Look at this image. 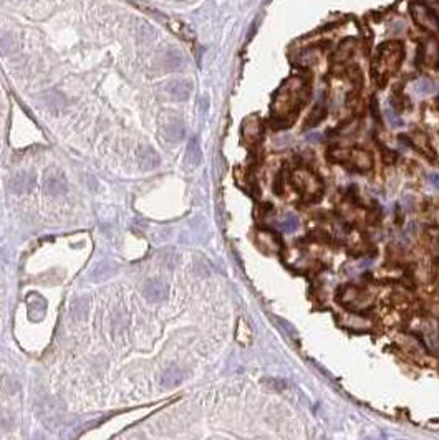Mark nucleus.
Returning a JSON list of instances; mask_svg holds the SVG:
<instances>
[{"label":"nucleus","instance_id":"nucleus-12","mask_svg":"<svg viewBox=\"0 0 439 440\" xmlns=\"http://www.w3.org/2000/svg\"><path fill=\"white\" fill-rule=\"evenodd\" d=\"M27 306H28V318L39 321L45 316V310H46V303L40 295L37 293H30L27 298Z\"/></svg>","mask_w":439,"mask_h":440},{"label":"nucleus","instance_id":"nucleus-2","mask_svg":"<svg viewBox=\"0 0 439 440\" xmlns=\"http://www.w3.org/2000/svg\"><path fill=\"white\" fill-rule=\"evenodd\" d=\"M404 50L399 41H386L376 51V58L373 61V77L383 86L385 81L399 68L403 61Z\"/></svg>","mask_w":439,"mask_h":440},{"label":"nucleus","instance_id":"nucleus-9","mask_svg":"<svg viewBox=\"0 0 439 440\" xmlns=\"http://www.w3.org/2000/svg\"><path fill=\"white\" fill-rule=\"evenodd\" d=\"M166 91L174 101H184L189 98L192 91V84L186 80H173L166 84Z\"/></svg>","mask_w":439,"mask_h":440},{"label":"nucleus","instance_id":"nucleus-28","mask_svg":"<svg viewBox=\"0 0 439 440\" xmlns=\"http://www.w3.org/2000/svg\"><path fill=\"white\" fill-rule=\"evenodd\" d=\"M370 108H371L373 120H375L376 122H378V124H381V122H383V120H381V113H380V105H378V99H376V98H371Z\"/></svg>","mask_w":439,"mask_h":440},{"label":"nucleus","instance_id":"nucleus-21","mask_svg":"<svg viewBox=\"0 0 439 440\" xmlns=\"http://www.w3.org/2000/svg\"><path fill=\"white\" fill-rule=\"evenodd\" d=\"M287 172H289V169H287V164H284V167H282L280 171L277 172L275 179H273L272 191H273V194H275V196H282V194H284V182H285Z\"/></svg>","mask_w":439,"mask_h":440},{"label":"nucleus","instance_id":"nucleus-20","mask_svg":"<svg viewBox=\"0 0 439 440\" xmlns=\"http://www.w3.org/2000/svg\"><path fill=\"white\" fill-rule=\"evenodd\" d=\"M186 159H187V162H189L191 167H196V165L201 162V149H199V144H197L196 138L191 141L189 146H187Z\"/></svg>","mask_w":439,"mask_h":440},{"label":"nucleus","instance_id":"nucleus-23","mask_svg":"<svg viewBox=\"0 0 439 440\" xmlns=\"http://www.w3.org/2000/svg\"><path fill=\"white\" fill-rule=\"evenodd\" d=\"M353 48H355V40H343V43L338 46L337 50V61H343L347 60L348 56L353 53Z\"/></svg>","mask_w":439,"mask_h":440},{"label":"nucleus","instance_id":"nucleus-31","mask_svg":"<svg viewBox=\"0 0 439 440\" xmlns=\"http://www.w3.org/2000/svg\"><path fill=\"white\" fill-rule=\"evenodd\" d=\"M428 182L431 184L434 189H439V172H429L428 174Z\"/></svg>","mask_w":439,"mask_h":440},{"label":"nucleus","instance_id":"nucleus-3","mask_svg":"<svg viewBox=\"0 0 439 440\" xmlns=\"http://www.w3.org/2000/svg\"><path fill=\"white\" fill-rule=\"evenodd\" d=\"M411 13L413 20L418 23L419 27L424 30H438L439 28V17L431 7H428L426 3L416 2L411 5Z\"/></svg>","mask_w":439,"mask_h":440},{"label":"nucleus","instance_id":"nucleus-13","mask_svg":"<svg viewBox=\"0 0 439 440\" xmlns=\"http://www.w3.org/2000/svg\"><path fill=\"white\" fill-rule=\"evenodd\" d=\"M327 106L323 105V103H317L313 108H311V111L308 113V116H307V120L304 122V129H311V127L318 126L320 122H322L325 118H327Z\"/></svg>","mask_w":439,"mask_h":440},{"label":"nucleus","instance_id":"nucleus-11","mask_svg":"<svg viewBox=\"0 0 439 440\" xmlns=\"http://www.w3.org/2000/svg\"><path fill=\"white\" fill-rule=\"evenodd\" d=\"M44 191L48 194V196L58 197L61 194L67 192V181H65L63 176H60V174H48L44 181Z\"/></svg>","mask_w":439,"mask_h":440},{"label":"nucleus","instance_id":"nucleus-17","mask_svg":"<svg viewBox=\"0 0 439 440\" xmlns=\"http://www.w3.org/2000/svg\"><path fill=\"white\" fill-rule=\"evenodd\" d=\"M89 310V303L87 298H77L72 303V315L75 320H85Z\"/></svg>","mask_w":439,"mask_h":440},{"label":"nucleus","instance_id":"nucleus-8","mask_svg":"<svg viewBox=\"0 0 439 440\" xmlns=\"http://www.w3.org/2000/svg\"><path fill=\"white\" fill-rule=\"evenodd\" d=\"M184 134H186V127H184V122L179 118L171 116L163 122V136L168 141L179 143L184 138Z\"/></svg>","mask_w":439,"mask_h":440},{"label":"nucleus","instance_id":"nucleus-29","mask_svg":"<svg viewBox=\"0 0 439 440\" xmlns=\"http://www.w3.org/2000/svg\"><path fill=\"white\" fill-rule=\"evenodd\" d=\"M385 115H386V120H388V122H390V126H391V127H399V126H403V120L396 116L393 110H386Z\"/></svg>","mask_w":439,"mask_h":440},{"label":"nucleus","instance_id":"nucleus-10","mask_svg":"<svg viewBox=\"0 0 439 440\" xmlns=\"http://www.w3.org/2000/svg\"><path fill=\"white\" fill-rule=\"evenodd\" d=\"M34 184H35V176L27 171L17 172L15 176L10 179V189H12V192H15V194L28 192L32 187H34Z\"/></svg>","mask_w":439,"mask_h":440},{"label":"nucleus","instance_id":"nucleus-16","mask_svg":"<svg viewBox=\"0 0 439 440\" xmlns=\"http://www.w3.org/2000/svg\"><path fill=\"white\" fill-rule=\"evenodd\" d=\"M366 209V220L368 224L371 225H380L381 222H383V209H381V205L378 204V202H373V204L370 207H365Z\"/></svg>","mask_w":439,"mask_h":440},{"label":"nucleus","instance_id":"nucleus-24","mask_svg":"<svg viewBox=\"0 0 439 440\" xmlns=\"http://www.w3.org/2000/svg\"><path fill=\"white\" fill-rule=\"evenodd\" d=\"M280 229L287 232V234H292V232H297L300 229V220L299 217L294 215V214H289L287 215V219L280 224Z\"/></svg>","mask_w":439,"mask_h":440},{"label":"nucleus","instance_id":"nucleus-5","mask_svg":"<svg viewBox=\"0 0 439 440\" xmlns=\"http://www.w3.org/2000/svg\"><path fill=\"white\" fill-rule=\"evenodd\" d=\"M242 138L245 141V144H250V146H256L261 143L263 138V126L259 118L252 116L245 120L242 126Z\"/></svg>","mask_w":439,"mask_h":440},{"label":"nucleus","instance_id":"nucleus-6","mask_svg":"<svg viewBox=\"0 0 439 440\" xmlns=\"http://www.w3.org/2000/svg\"><path fill=\"white\" fill-rule=\"evenodd\" d=\"M143 295L149 303H161L168 298L169 295V288L163 280H149L143 288Z\"/></svg>","mask_w":439,"mask_h":440},{"label":"nucleus","instance_id":"nucleus-26","mask_svg":"<svg viewBox=\"0 0 439 440\" xmlns=\"http://www.w3.org/2000/svg\"><path fill=\"white\" fill-rule=\"evenodd\" d=\"M424 58H426L428 63L431 65H436L438 60H439V48H438V43L434 40H429L428 45H426V55H424Z\"/></svg>","mask_w":439,"mask_h":440},{"label":"nucleus","instance_id":"nucleus-30","mask_svg":"<svg viewBox=\"0 0 439 440\" xmlns=\"http://www.w3.org/2000/svg\"><path fill=\"white\" fill-rule=\"evenodd\" d=\"M416 89L419 93H431L434 89V86H433V83L429 81V80H421V81L416 84Z\"/></svg>","mask_w":439,"mask_h":440},{"label":"nucleus","instance_id":"nucleus-15","mask_svg":"<svg viewBox=\"0 0 439 440\" xmlns=\"http://www.w3.org/2000/svg\"><path fill=\"white\" fill-rule=\"evenodd\" d=\"M351 156V149L347 148H340V146H333V148H328L327 151V160L332 164H347L350 160Z\"/></svg>","mask_w":439,"mask_h":440},{"label":"nucleus","instance_id":"nucleus-25","mask_svg":"<svg viewBox=\"0 0 439 440\" xmlns=\"http://www.w3.org/2000/svg\"><path fill=\"white\" fill-rule=\"evenodd\" d=\"M46 103H48V106L53 108V110H61V108L65 106V98L63 94L58 91H50L46 93Z\"/></svg>","mask_w":439,"mask_h":440},{"label":"nucleus","instance_id":"nucleus-19","mask_svg":"<svg viewBox=\"0 0 439 440\" xmlns=\"http://www.w3.org/2000/svg\"><path fill=\"white\" fill-rule=\"evenodd\" d=\"M375 143H376V146H378V151L381 153V158H383V162H385V164L393 165V164L396 162V160L399 159V154L396 153V151H393V149L386 148V146H385L383 143H380L376 136H375Z\"/></svg>","mask_w":439,"mask_h":440},{"label":"nucleus","instance_id":"nucleus-4","mask_svg":"<svg viewBox=\"0 0 439 440\" xmlns=\"http://www.w3.org/2000/svg\"><path fill=\"white\" fill-rule=\"evenodd\" d=\"M345 167L351 172H368L373 169V156L365 149H351L350 160L345 164Z\"/></svg>","mask_w":439,"mask_h":440},{"label":"nucleus","instance_id":"nucleus-18","mask_svg":"<svg viewBox=\"0 0 439 440\" xmlns=\"http://www.w3.org/2000/svg\"><path fill=\"white\" fill-rule=\"evenodd\" d=\"M163 65L166 70H179L184 65V58L179 51H168L163 58Z\"/></svg>","mask_w":439,"mask_h":440},{"label":"nucleus","instance_id":"nucleus-1","mask_svg":"<svg viewBox=\"0 0 439 440\" xmlns=\"http://www.w3.org/2000/svg\"><path fill=\"white\" fill-rule=\"evenodd\" d=\"M310 89L300 78H290L278 88L272 103V127L275 131L289 129L292 122L304 108Z\"/></svg>","mask_w":439,"mask_h":440},{"label":"nucleus","instance_id":"nucleus-14","mask_svg":"<svg viewBox=\"0 0 439 440\" xmlns=\"http://www.w3.org/2000/svg\"><path fill=\"white\" fill-rule=\"evenodd\" d=\"M182 371L177 366H171L169 369L164 371V374L161 376V386L166 387V389H173V387L179 386L182 382Z\"/></svg>","mask_w":439,"mask_h":440},{"label":"nucleus","instance_id":"nucleus-27","mask_svg":"<svg viewBox=\"0 0 439 440\" xmlns=\"http://www.w3.org/2000/svg\"><path fill=\"white\" fill-rule=\"evenodd\" d=\"M345 196H347L350 204H353L355 207H363V209H365L363 202L360 200V194H358V187L355 186V184H351V186L347 187V194H345Z\"/></svg>","mask_w":439,"mask_h":440},{"label":"nucleus","instance_id":"nucleus-22","mask_svg":"<svg viewBox=\"0 0 439 440\" xmlns=\"http://www.w3.org/2000/svg\"><path fill=\"white\" fill-rule=\"evenodd\" d=\"M115 270H116L115 265L110 263V262H105V263H101V265H98V267H96V270L93 272V278H96V280H103V278L111 277L113 273H115Z\"/></svg>","mask_w":439,"mask_h":440},{"label":"nucleus","instance_id":"nucleus-7","mask_svg":"<svg viewBox=\"0 0 439 440\" xmlns=\"http://www.w3.org/2000/svg\"><path fill=\"white\" fill-rule=\"evenodd\" d=\"M136 162L143 171H154L161 164V158L151 146H141L136 153Z\"/></svg>","mask_w":439,"mask_h":440}]
</instances>
